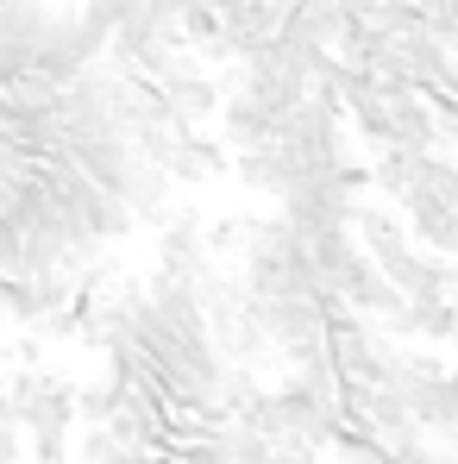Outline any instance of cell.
<instances>
[{
    "label": "cell",
    "mask_w": 458,
    "mask_h": 464,
    "mask_svg": "<svg viewBox=\"0 0 458 464\" xmlns=\"http://www.w3.org/2000/svg\"><path fill=\"white\" fill-rule=\"evenodd\" d=\"M6 389H13V401H19V427H25V440H44V433H76V420H82V389H70L63 377L19 371Z\"/></svg>",
    "instance_id": "obj_1"
},
{
    "label": "cell",
    "mask_w": 458,
    "mask_h": 464,
    "mask_svg": "<svg viewBox=\"0 0 458 464\" xmlns=\"http://www.w3.org/2000/svg\"><path fill=\"white\" fill-rule=\"evenodd\" d=\"M157 101L170 107V120H176V126L201 132L208 120H220V107H227V82H214L208 70H195V57H189L176 76L157 82Z\"/></svg>",
    "instance_id": "obj_2"
},
{
    "label": "cell",
    "mask_w": 458,
    "mask_h": 464,
    "mask_svg": "<svg viewBox=\"0 0 458 464\" xmlns=\"http://www.w3.org/2000/svg\"><path fill=\"white\" fill-rule=\"evenodd\" d=\"M389 139L395 151H414V157H434L440 151V113L427 94H389Z\"/></svg>",
    "instance_id": "obj_3"
},
{
    "label": "cell",
    "mask_w": 458,
    "mask_h": 464,
    "mask_svg": "<svg viewBox=\"0 0 458 464\" xmlns=\"http://www.w3.org/2000/svg\"><path fill=\"white\" fill-rule=\"evenodd\" d=\"M220 139H227V151H258V145H277L283 139V120L270 113V107H258L251 94H227V107H220Z\"/></svg>",
    "instance_id": "obj_4"
},
{
    "label": "cell",
    "mask_w": 458,
    "mask_h": 464,
    "mask_svg": "<svg viewBox=\"0 0 458 464\" xmlns=\"http://www.w3.org/2000/svg\"><path fill=\"white\" fill-rule=\"evenodd\" d=\"M157 257H163V270L170 276H208V232L195 227V214H176L170 227H163V238H157Z\"/></svg>",
    "instance_id": "obj_5"
},
{
    "label": "cell",
    "mask_w": 458,
    "mask_h": 464,
    "mask_svg": "<svg viewBox=\"0 0 458 464\" xmlns=\"http://www.w3.org/2000/svg\"><path fill=\"white\" fill-rule=\"evenodd\" d=\"M339 6H346V19H352V25H371L389 0H339Z\"/></svg>",
    "instance_id": "obj_6"
},
{
    "label": "cell",
    "mask_w": 458,
    "mask_h": 464,
    "mask_svg": "<svg viewBox=\"0 0 458 464\" xmlns=\"http://www.w3.org/2000/svg\"><path fill=\"white\" fill-rule=\"evenodd\" d=\"M76 464H82V459H76Z\"/></svg>",
    "instance_id": "obj_7"
}]
</instances>
